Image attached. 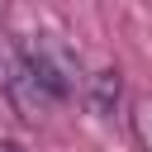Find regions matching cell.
Returning a JSON list of instances; mask_svg holds the SVG:
<instances>
[{"label":"cell","instance_id":"6da1fadb","mask_svg":"<svg viewBox=\"0 0 152 152\" xmlns=\"http://www.w3.org/2000/svg\"><path fill=\"white\" fill-rule=\"evenodd\" d=\"M24 57H28L33 76L48 86V95H52V100H66L76 86L86 90L81 62H76V52H71L66 43H57V38H33V43H24Z\"/></svg>","mask_w":152,"mask_h":152},{"label":"cell","instance_id":"7a4b0ae2","mask_svg":"<svg viewBox=\"0 0 152 152\" xmlns=\"http://www.w3.org/2000/svg\"><path fill=\"white\" fill-rule=\"evenodd\" d=\"M0 90H5V100H10L24 119H43V109L57 104V100L48 95V86L33 76L24 48H5V52H0Z\"/></svg>","mask_w":152,"mask_h":152},{"label":"cell","instance_id":"3957f363","mask_svg":"<svg viewBox=\"0 0 152 152\" xmlns=\"http://www.w3.org/2000/svg\"><path fill=\"white\" fill-rule=\"evenodd\" d=\"M119 100H124V76H119L114 66H104V71H90V76H86V104H90L100 119H109V114L119 109Z\"/></svg>","mask_w":152,"mask_h":152},{"label":"cell","instance_id":"277c9868","mask_svg":"<svg viewBox=\"0 0 152 152\" xmlns=\"http://www.w3.org/2000/svg\"><path fill=\"white\" fill-rule=\"evenodd\" d=\"M128 133H133L138 152H152V95H133V104H128Z\"/></svg>","mask_w":152,"mask_h":152},{"label":"cell","instance_id":"5b68a950","mask_svg":"<svg viewBox=\"0 0 152 152\" xmlns=\"http://www.w3.org/2000/svg\"><path fill=\"white\" fill-rule=\"evenodd\" d=\"M0 152H28V147H19V142H10V138H0Z\"/></svg>","mask_w":152,"mask_h":152}]
</instances>
